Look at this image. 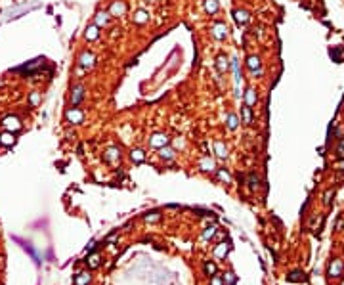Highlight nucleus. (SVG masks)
<instances>
[{
    "label": "nucleus",
    "mask_w": 344,
    "mask_h": 285,
    "mask_svg": "<svg viewBox=\"0 0 344 285\" xmlns=\"http://www.w3.org/2000/svg\"><path fill=\"white\" fill-rule=\"evenodd\" d=\"M90 283V274L88 272H81V274H76V278H75V285H88Z\"/></svg>",
    "instance_id": "f257e3e1"
},
{
    "label": "nucleus",
    "mask_w": 344,
    "mask_h": 285,
    "mask_svg": "<svg viewBox=\"0 0 344 285\" xmlns=\"http://www.w3.org/2000/svg\"><path fill=\"white\" fill-rule=\"evenodd\" d=\"M287 279H289V281H304V272L294 270V272H291L289 276H287Z\"/></svg>",
    "instance_id": "f03ea898"
},
{
    "label": "nucleus",
    "mask_w": 344,
    "mask_h": 285,
    "mask_svg": "<svg viewBox=\"0 0 344 285\" xmlns=\"http://www.w3.org/2000/svg\"><path fill=\"white\" fill-rule=\"evenodd\" d=\"M216 270H218V268H216V264H214V262H210V260H208L207 264H205V272L208 274L210 278H212V276H216Z\"/></svg>",
    "instance_id": "7ed1b4c3"
},
{
    "label": "nucleus",
    "mask_w": 344,
    "mask_h": 285,
    "mask_svg": "<svg viewBox=\"0 0 344 285\" xmlns=\"http://www.w3.org/2000/svg\"><path fill=\"white\" fill-rule=\"evenodd\" d=\"M226 253H228V245H226V243H220V245L214 249V255H216L218 258H220V256H224Z\"/></svg>",
    "instance_id": "20e7f679"
},
{
    "label": "nucleus",
    "mask_w": 344,
    "mask_h": 285,
    "mask_svg": "<svg viewBox=\"0 0 344 285\" xmlns=\"http://www.w3.org/2000/svg\"><path fill=\"white\" fill-rule=\"evenodd\" d=\"M0 142H2V144H14L15 138H14V134H12V132H6V134L0 136Z\"/></svg>",
    "instance_id": "39448f33"
},
{
    "label": "nucleus",
    "mask_w": 344,
    "mask_h": 285,
    "mask_svg": "<svg viewBox=\"0 0 344 285\" xmlns=\"http://www.w3.org/2000/svg\"><path fill=\"white\" fill-rule=\"evenodd\" d=\"M86 262H88V266H90V268H96V266H99V255H92V256L88 258Z\"/></svg>",
    "instance_id": "423d86ee"
},
{
    "label": "nucleus",
    "mask_w": 344,
    "mask_h": 285,
    "mask_svg": "<svg viewBox=\"0 0 344 285\" xmlns=\"http://www.w3.org/2000/svg\"><path fill=\"white\" fill-rule=\"evenodd\" d=\"M146 220H147V222H153V220H159V212H151V216L147 214V216H146Z\"/></svg>",
    "instance_id": "0eeeda50"
},
{
    "label": "nucleus",
    "mask_w": 344,
    "mask_h": 285,
    "mask_svg": "<svg viewBox=\"0 0 344 285\" xmlns=\"http://www.w3.org/2000/svg\"><path fill=\"white\" fill-rule=\"evenodd\" d=\"M214 230H216V228H214V226H212V228H207V232H205L203 235H205V237H212V234H214Z\"/></svg>",
    "instance_id": "6e6552de"
},
{
    "label": "nucleus",
    "mask_w": 344,
    "mask_h": 285,
    "mask_svg": "<svg viewBox=\"0 0 344 285\" xmlns=\"http://www.w3.org/2000/svg\"><path fill=\"white\" fill-rule=\"evenodd\" d=\"M249 180H250V186H258V178L254 176V174H250V178H249Z\"/></svg>",
    "instance_id": "1a4fd4ad"
},
{
    "label": "nucleus",
    "mask_w": 344,
    "mask_h": 285,
    "mask_svg": "<svg viewBox=\"0 0 344 285\" xmlns=\"http://www.w3.org/2000/svg\"><path fill=\"white\" fill-rule=\"evenodd\" d=\"M212 285H224V283H222V279H218V278H212Z\"/></svg>",
    "instance_id": "9d476101"
}]
</instances>
